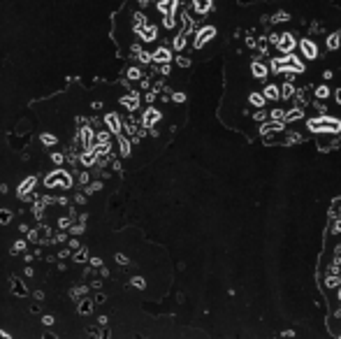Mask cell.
Segmentation results:
<instances>
[{
	"instance_id": "6da1fadb",
	"label": "cell",
	"mask_w": 341,
	"mask_h": 339,
	"mask_svg": "<svg viewBox=\"0 0 341 339\" xmlns=\"http://www.w3.org/2000/svg\"><path fill=\"white\" fill-rule=\"evenodd\" d=\"M341 14L299 12L283 5L260 12L237 28L230 61V88L246 128L283 130L311 124V109L325 119L330 102L341 105Z\"/></svg>"
}]
</instances>
